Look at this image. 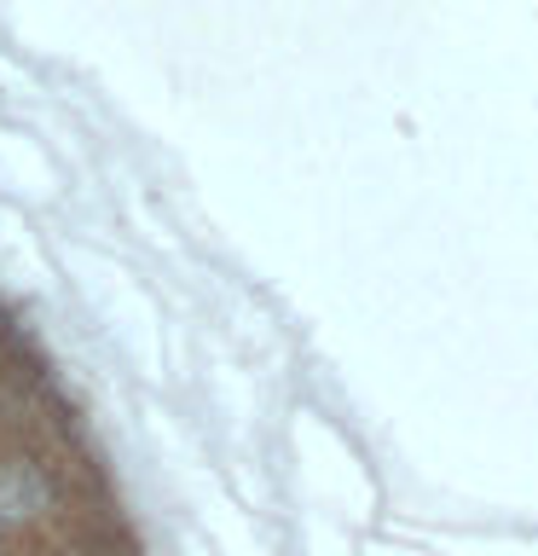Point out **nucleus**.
Wrapping results in <instances>:
<instances>
[{
  "mask_svg": "<svg viewBox=\"0 0 538 556\" xmlns=\"http://www.w3.org/2000/svg\"><path fill=\"white\" fill-rule=\"evenodd\" d=\"M52 510V481L35 458L0 464V521H35Z\"/></svg>",
  "mask_w": 538,
  "mask_h": 556,
  "instance_id": "nucleus-1",
  "label": "nucleus"
},
{
  "mask_svg": "<svg viewBox=\"0 0 538 556\" xmlns=\"http://www.w3.org/2000/svg\"><path fill=\"white\" fill-rule=\"evenodd\" d=\"M0 330H7V313H0Z\"/></svg>",
  "mask_w": 538,
  "mask_h": 556,
  "instance_id": "nucleus-2",
  "label": "nucleus"
}]
</instances>
